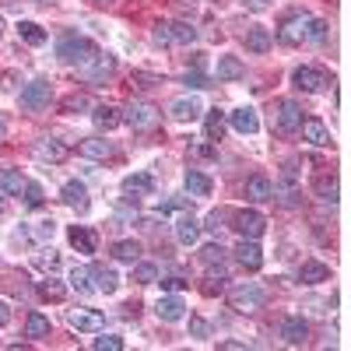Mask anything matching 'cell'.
Wrapping results in <instances>:
<instances>
[{
  "label": "cell",
  "instance_id": "cell-1",
  "mask_svg": "<svg viewBox=\"0 0 351 351\" xmlns=\"http://www.w3.org/2000/svg\"><path fill=\"white\" fill-rule=\"evenodd\" d=\"M123 120H127L134 130L148 134V130H155V127L162 123V109H158L155 102H144V99H137V102H130V106H127Z\"/></svg>",
  "mask_w": 351,
  "mask_h": 351
},
{
  "label": "cell",
  "instance_id": "cell-2",
  "mask_svg": "<svg viewBox=\"0 0 351 351\" xmlns=\"http://www.w3.org/2000/svg\"><path fill=\"white\" fill-rule=\"evenodd\" d=\"M263 302H267V291L260 285H239L228 291V306L236 313H256V309H263Z\"/></svg>",
  "mask_w": 351,
  "mask_h": 351
},
{
  "label": "cell",
  "instance_id": "cell-3",
  "mask_svg": "<svg viewBox=\"0 0 351 351\" xmlns=\"http://www.w3.org/2000/svg\"><path fill=\"white\" fill-rule=\"evenodd\" d=\"M99 53V46L92 39H81V36H67L60 46H56V56H60L64 64H84V60H92V56Z\"/></svg>",
  "mask_w": 351,
  "mask_h": 351
},
{
  "label": "cell",
  "instance_id": "cell-4",
  "mask_svg": "<svg viewBox=\"0 0 351 351\" xmlns=\"http://www.w3.org/2000/svg\"><path fill=\"white\" fill-rule=\"evenodd\" d=\"M49 102H53V84L46 77H36L32 84L21 88V106L28 112H43V109H49Z\"/></svg>",
  "mask_w": 351,
  "mask_h": 351
},
{
  "label": "cell",
  "instance_id": "cell-5",
  "mask_svg": "<svg viewBox=\"0 0 351 351\" xmlns=\"http://www.w3.org/2000/svg\"><path fill=\"white\" fill-rule=\"evenodd\" d=\"M309 25H313L309 14H291V18H285L281 28H278V43H285V46H302V43L309 39Z\"/></svg>",
  "mask_w": 351,
  "mask_h": 351
},
{
  "label": "cell",
  "instance_id": "cell-6",
  "mask_svg": "<svg viewBox=\"0 0 351 351\" xmlns=\"http://www.w3.org/2000/svg\"><path fill=\"white\" fill-rule=\"evenodd\" d=\"M291 84H295L299 92L316 95V92H324V88L330 84V74H327L324 67H313V64H306V67H299L295 74H291Z\"/></svg>",
  "mask_w": 351,
  "mask_h": 351
},
{
  "label": "cell",
  "instance_id": "cell-7",
  "mask_svg": "<svg viewBox=\"0 0 351 351\" xmlns=\"http://www.w3.org/2000/svg\"><path fill=\"white\" fill-rule=\"evenodd\" d=\"M232 228L239 232V239H260L263 232H267V218H263L260 211H236L232 215Z\"/></svg>",
  "mask_w": 351,
  "mask_h": 351
},
{
  "label": "cell",
  "instance_id": "cell-8",
  "mask_svg": "<svg viewBox=\"0 0 351 351\" xmlns=\"http://www.w3.org/2000/svg\"><path fill=\"white\" fill-rule=\"evenodd\" d=\"M67 324H71L77 334H102L106 319H102V313L81 306V309H67Z\"/></svg>",
  "mask_w": 351,
  "mask_h": 351
},
{
  "label": "cell",
  "instance_id": "cell-9",
  "mask_svg": "<svg viewBox=\"0 0 351 351\" xmlns=\"http://www.w3.org/2000/svg\"><path fill=\"white\" fill-rule=\"evenodd\" d=\"M77 71H81V77H88V81H106V77L116 71V60H112L109 53H95L92 60H84Z\"/></svg>",
  "mask_w": 351,
  "mask_h": 351
},
{
  "label": "cell",
  "instance_id": "cell-10",
  "mask_svg": "<svg viewBox=\"0 0 351 351\" xmlns=\"http://www.w3.org/2000/svg\"><path fill=\"white\" fill-rule=\"evenodd\" d=\"M302 127V106L299 102H278V134H295Z\"/></svg>",
  "mask_w": 351,
  "mask_h": 351
},
{
  "label": "cell",
  "instance_id": "cell-11",
  "mask_svg": "<svg viewBox=\"0 0 351 351\" xmlns=\"http://www.w3.org/2000/svg\"><path fill=\"white\" fill-rule=\"evenodd\" d=\"M123 193L130 200H141V197H152L155 193V176L152 172H134L123 180Z\"/></svg>",
  "mask_w": 351,
  "mask_h": 351
},
{
  "label": "cell",
  "instance_id": "cell-12",
  "mask_svg": "<svg viewBox=\"0 0 351 351\" xmlns=\"http://www.w3.org/2000/svg\"><path fill=\"white\" fill-rule=\"evenodd\" d=\"M232 253H236V260L243 263L246 271H260L263 267V250L256 246V239H239Z\"/></svg>",
  "mask_w": 351,
  "mask_h": 351
},
{
  "label": "cell",
  "instance_id": "cell-13",
  "mask_svg": "<svg viewBox=\"0 0 351 351\" xmlns=\"http://www.w3.org/2000/svg\"><path fill=\"white\" fill-rule=\"evenodd\" d=\"M77 155H81V158H92V162H106V158L116 155V148H112L109 141H102V137H84V141L77 144Z\"/></svg>",
  "mask_w": 351,
  "mask_h": 351
},
{
  "label": "cell",
  "instance_id": "cell-14",
  "mask_svg": "<svg viewBox=\"0 0 351 351\" xmlns=\"http://www.w3.org/2000/svg\"><path fill=\"white\" fill-rule=\"evenodd\" d=\"M200 112H204V106H200V99H176L172 106H169V116L176 123H193V120H200Z\"/></svg>",
  "mask_w": 351,
  "mask_h": 351
},
{
  "label": "cell",
  "instance_id": "cell-15",
  "mask_svg": "<svg viewBox=\"0 0 351 351\" xmlns=\"http://www.w3.org/2000/svg\"><path fill=\"white\" fill-rule=\"evenodd\" d=\"M281 341L291 344V348L306 344V341H309V324H306L302 316H288L285 324H281Z\"/></svg>",
  "mask_w": 351,
  "mask_h": 351
},
{
  "label": "cell",
  "instance_id": "cell-16",
  "mask_svg": "<svg viewBox=\"0 0 351 351\" xmlns=\"http://www.w3.org/2000/svg\"><path fill=\"white\" fill-rule=\"evenodd\" d=\"M155 313H158V319H165V324H180V319L186 316V306H183V299L176 295V291H169V295L158 299Z\"/></svg>",
  "mask_w": 351,
  "mask_h": 351
},
{
  "label": "cell",
  "instance_id": "cell-17",
  "mask_svg": "<svg viewBox=\"0 0 351 351\" xmlns=\"http://www.w3.org/2000/svg\"><path fill=\"white\" fill-rule=\"evenodd\" d=\"M60 200L67 204V208H74L77 215H84L88 208H92V200H88V190H84V183H77V180L64 183V190H60Z\"/></svg>",
  "mask_w": 351,
  "mask_h": 351
},
{
  "label": "cell",
  "instance_id": "cell-18",
  "mask_svg": "<svg viewBox=\"0 0 351 351\" xmlns=\"http://www.w3.org/2000/svg\"><path fill=\"white\" fill-rule=\"evenodd\" d=\"M32 155L39 158V162H64L67 158V148H64V144L60 141H53V137H43V141H36L32 144Z\"/></svg>",
  "mask_w": 351,
  "mask_h": 351
},
{
  "label": "cell",
  "instance_id": "cell-19",
  "mask_svg": "<svg viewBox=\"0 0 351 351\" xmlns=\"http://www.w3.org/2000/svg\"><path fill=\"white\" fill-rule=\"evenodd\" d=\"M92 123H95V130L109 134V130H116V127L123 123V112L116 109V106H95L92 109Z\"/></svg>",
  "mask_w": 351,
  "mask_h": 351
},
{
  "label": "cell",
  "instance_id": "cell-20",
  "mask_svg": "<svg viewBox=\"0 0 351 351\" xmlns=\"http://www.w3.org/2000/svg\"><path fill=\"white\" fill-rule=\"evenodd\" d=\"M228 123H232V130H236V134H256L260 130V116H256V109L243 106L236 112H228Z\"/></svg>",
  "mask_w": 351,
  "mask_h": 351
},
{
  "label": "cell",
  "instance_id": "cell-21",
  "mask_svg": "<svg viewBox=\"0 0 351 351\" xmlns=\"http://www.w3.org/2000/svg\"><path fill=\"white\" fill-rule=\"evenodd\" d=\"M246 200H253V204L274 200V183L267 180V176H250L246 180Z\"/></svg>",
  "mask_w": 351,
  "mask_h": 351
},
{
  "label": "cell",
  "instance_id": "cell-22",
  "mask_svg": "<svg viewBox=\"0 0 351 351\" xmlns=\"http://www.w3.org/2000/svg\"><path fill=\"white\" fill-rule=\"evenodd\" d=\"M176 239H180L183 246H193L200 239V221L193 215H180L176 218Z\"/></svg>",
  "mask_w": 351,
  "mask_h": 351
},
{
  "label": "cell",
  "instance_id": "cell-23",
  "mask_svg": "<svg viewBox=\"0 0 351 351\" xmlns=\"http://www.w3.org/2000/svg\"><path fill=\"white\" fill-rule=\"evenodd\" d=\"M92 285H95V291H102V295H112V291L120 288V274H116L112 267H92Z\"/></svg>",
  "mask_w": 351,
  "mask_h": 351
},
{
  "label": "cell",
  "instance_id": "cell-24",
  "mask_svg": "<svg viewBox=\"0 0 351 351\" xmlns=\"http://www.w3.org/2000/svg\"><path fill=\"white\" fill-rule=\"evenodd\" d=\"M330 278V267L327 263H319V260H306L302 267H299V281L302 285H319V281H327Z\"/></svg>",
  "mask_w": 351,
  "mask_h": 351
},
{
  "label": "cell",
  "instance_id": "cell-25",
  "mask_svg": "<svg viewBox=\"0 0 351 351\" xmlns=\"http://www.w3.org/2000/svg\"><path fill=\"white\" fill-rule=\"evenodd\" d=\"M299 130L306 134V141L313 144V148H327V144H330V130L319 123V120H302Z\"/></svg>",
  "mask_w": 351,
  "mask_h": 351
},
{
  "label": "cell",
  "instance_id": "cell-26",
  "mask_svg": "<svg viewBox=\"0 0 351 351\" xmlns=\"http://www.w3.org/2000/svg\"><path fill=\"white\" fill-rule=\"evenodd\" d=\"M67 239H71V246H74L77 253H95V236H92L84 225H71V228H67Z\"/></svg>",
  "mask_w": 351,
  "mask_h": 351
},
{
  "label": "cell",
  "instance_id": "cell-27",
  "mask_svg": "<svg viewBox=\"0 0 351 351\" xmlns=\"http://www.w3.org/2000/svg\"><path fill=\"white\" fill-rule=\"evenodd\" d=\"M246 77V67L239 56H221L218 60V81H243Z\"/></svg>",
  "mask_w": 351,
  "mask_h": 351
},
{
  "label": "cell",
  "instance_id": "cell-28",
  "mask_svg": "<svg viewBox=\"0 0 351 351\" xmlns=\"http://www.w3.org/2000/svg\"><path fill=\"white\" fill-rule=\"evenodd\" d=\"M271 46H274V36L267 32V28L256 25V28H250V32H246V49L250 53H267Z\"/></svg>",
  "mask_w": 351,
  "mask_h": 351
},
{
  "label": "cell",
  "instance_id": "cell-29",
  "mask_svg": "<svg viewBox=\"0 0 351 351\" xmlns=\"http://www.w3.org/2000/svg\"><path fill=\"white\" fill-rule=\"evenodd\" d=\"M211 186H215L211 176H204V172H197V169L186 172V193H190V197H208Z\"/></svg>",
  "mask_w": 351,
  "mask_h": 351
},
{
  "label": "cell",
  "instance_id": "cell-30",
  "mask_svg": "<svg viewBox=\"0 0 351 351\" xmlns=\"http://www.w3.org/2000/svg\"><path fill=\"white\" fill-rule=\"evenodd\" d=\"M25 337H32V341L49 337V319H46L43 313H28V316H25Z\"/></svg>",
  "mask_w": 351,
  "mask_h": 351
},
{
  "label": "cell",
  "instance_id": "cell-31",
  "mask_svg": "<svg viewBox=\"0 0 351 351\" xmlns=\"http://www.w3.org/2000/svg\"><path fill=\"white\" fill-rule=\"evenodd\" d=\"M25 190V176L18 169H0V193H18Z\"/></svg>",
  "mask_w": 351,
  "mask_h": 351
},
{
  "label": "cell",
  "instance_id": "cell-32",
  "mask_svg": "<svg viewBox=\"0 0 351 351\" xmlns=\"http://www.w3.org/2000/svg\"><path fill=\"white\" fill-rule=\"evenodd\" d=\"M316 197L324 200V204H334V200H337V176H334V172H324V176L316 180Z\"/></svg>",
  "mask_w": 351,
  "mask_h": 351
},
{
  "label": "cell",
  "instance_id": "cell-33",
  "mask_svg": "<svg viewBox=\"0 0 351 351\" xmlns=\"http://www.w3.org/2000/svg\"><path fill=\"white\" fill-rule=\"evenodd\" d=\"M18 36H21V43H28V46H43V43H46L43 25H36V21H18Z\"/></svg>",
  "mask_w": 351,
  "mask_h": 351
},
{
  "label": "cell",
  "instance_id": "cell-34",
  "mask_svg": "<svg viewBox=\"0 0 351 351\" xmlns=\"http://www.w3.org/2000/svg\"><path fill=\"white\" fill-rule=\"evenodd\" d=\"M169 36H172V43L190 46V43L197 39V28H193L190 21H169Z\"/></svg>",
  "mask_w": 351,
  "mask_h": 351
},
{
  "label": "cell",
  "instance_id": "cell-35",
  "mask_svg": "<svg viewBox=\"0 0 351 351\" xmlns=\"http://www.w3.org/2000/svg\"><path fill=\"white\" fill-rule=\"evenodd\" d=\"M36 288H39V295H43L46 302H64V295H67V288H64L60 281H56L53 274H49L46 281H39Z\"/></svg>",
  "mask_w": 351,
  "mask_h": 351
},
{
  "label": "cell",
  "instance_id": "cell-36",
  "mask_svg": "<svg viewBox=\"0 0 351 351\" xmlns=\"http://www.w3.org/2000/svg\"><path fill=\"white\" fill-rule=\"evenodd\" d=\"M112 256L123 260V263H134V260H141V243L137 239H120L112 246Z\"/></svg>",
  "mask_w": 351,
  "mask_h": 351
},
{
  "label": "cell",
  "instance_id": "cell-37",
  "mask_svg": "<svg viewBox=\"0 0 351 351\" xmlns=\"http://www.w3.org/2000/svg\"><path fill=\"white\" fill-rule=\"evenodd\" d=\"M71 288H77L81 295L95 291V285H92V267H74V271H71Z\"/></svg>",
  "mask_w": 351,
  "mask_h": 351
},
{
  "label": "cell",
  "instance_id": "cell-38",
  "mask_svg": "<svg viewBox=\"0 0 351 351\" xmlns=\"http://www.w3.org/2000/svg\"><path fill=\"white\" fill-rule=\"evenodd\" d=\"M200 260L208 263V267H221V263H225V246L221 243H208L200 250Z\"/></svg>",
  "mask_w": 351,
  "mask_h": 351
},
{
  "label": "cell",
  "instance_id": "cell-39",
  "mask_svg": "<svg viewBox=\"0 0 351 351\" xmlns=\"http://www.w3.org/2000/svg\"><path fill=\"white\" fill-rule=\"evenodd\" d=\"M225 271H218V274H211L208 281H204L200 285V291H204V295H208V299H215V295H221V291H225Z\"/></svg>",
  "mask_w": 351,
  "mask_h": 351
},
{
  "label": "cell",
  "instance_id": "cell-40",
  "mask_svg": "<svg viewBox=\"0 0 351 351\" xmlns=\"http://www.w3.org/2000/svg\"><path fill=\"white\" fill-rule=\"evenodd\" d=\"M134 281L137 285H155L158 281V267H155V263H137V267H134Z\"/></svg>",
  "mask_w": 351,
  "mask_h": 351
},
{
  "label": "cell",
  "instance_id": "cell-41",
  "mask_svg": "<svg viewBox=\"0 0 351 351\" xmlns=\"http://www.w3.org/2000/svg\"><path fill=\"white\" fill-rule=\"evenodd\" d=\"M25 208H39V204H43V186L39 183H32V180H25Z\"/></svg>",
  "mask_w": 351,
  "mask_h": 351
},
{
  "label": "cell",
  "instance_id": "cell-42",
  "mask_svg": "<svg viewBox=\"0 0 351 351\" xmlns=\"http://www.w3.org/2000/svg\"><path fill=\"white\" fill-rule=\"evenodd\" d=\"M53 232H56V225L53 221H39V225H32L25 232L28 239H36V243H43V239H53Z\"/></svg>",
  "mask_w": 351,
  "mask_h": 351
},
{
  "label": "cell",
  "instance_id": "cell-43",
  "mask_svg": "<svg viewBox=\"0 0 351 351\" xmlns=\"http://www.w3.org/2000/svg\"><path fill=\"white\" fill-rule=\"evenodd\" d=\"M221 134H225V116L215 109V112L208 116V141H221Z\"/></svg>",
  "mask_w": 351,
  "mask_h": 351
},
{
  "label": "cell",
  "instance_id": "cell-44",
  "mask_svg": "<svg viewBox=\"0 0 351 351\" xmlns=\"http://www.w3.org/2000/svg\"><path fill=\"white\" fill-rule=\"evenodd\" d=\"M92 348H95V351H123V337L106 334V337H95V341H92Z\"/></svg>",
  "mask_w": 351,
  "mask_h": 351
},
{
  "label": "cell",
  "instance_id": "cell-45",
  "mask_svg": "<svg viewBox=\"0 0 351 351\" xmlns=\"http://www.w3.org/2000/svg\"><path fill=\"white\" fill-rule=\"evenodd\" d=\"M36 263H39L43 271H56V267H60V253H53V250H43V253L36 256Z\"/></svg>",
  "mask_w": 351,
  "mask_h": 351
},
{
  "label": "cell",
  "instance_id": "cell-46",
  "mask_svg": "<svg viewBox=\"0 0 351 351\" xmlns=\"http://www.w3.org/2000/svg\"><path fill=\"white\" fill-rule=\"evenodd\" d=\"M64 109L67 112H81V109H95V106H92L88 95H71V99H64Z\"/></svg>",
  "mask_w": 351,
  "mask_h": 351
},
{
  "label": "cell",
  "instance_id": "cell-47",
  "mask_svg": "<svg viewBox=\"0 0 351 351\" xmlns=\"http://www.w3.org/2000/svg\"><path fill=\"white\" fill-rule=\"evenodd\" d=\"M324 39H327V21L313 18V25H309V39H306V43H324Z\"/></svg>",
  "mask_w": 351,
  "mask_h": 351
},
{
  "label": "cell",
  "instance_id": "cell-48",
  "mask_svg": "<svg viewBox=\"0 0 351 351\" xmlns=\"http://www.w3.org/2000/svg\"><path fill=\"white\" fill-rule=\"evenodd\" d=\"M152 39H155L158 46H172V36H169V21H158V25L152 28Z\"/></svg>",
  "mask_w": 351,
  "mask_h": 351
},
{
  "label": "cell",
  "instance_id": "cell-49",
  "mask_svg": "<svg viewBox=\"0 0 351 351\" xmlns=\"http://www.w3.org/2000/svg\"><path fill=\"white\" fill-rule=\"evenodd\" d=\"M134 81H141V88H155V84H165L158 74H148V71H134V77H130V84Z\"/></svg>",
  "mask_w": 351,
  "mask_h": 351
},
{
  "label": "cell",
  "instance_id": "cell-50",
  "mask_svg": "<svg viewBox=\"0 0 351 351\" xmlns=\"http://www.w3.org/2000/svg\"><path fill=\"white\" fill-rule=\"evenodd\" d=\"M190 334L204 341V337L211 334V327H208V319H200V316H190Z\"/></svg>",
  "mask_w": 351,
  "mask_h": 351
},
{
  "label": "cell",
  "instance_id": "cell-51",
  "mask_svg": "<svg viewBox=\"0 0 351 351\" xmlns=\"http://www.w3.org/2000/svg\"><path fill=\"white\" fill-rule=\"evenodd\" d=\"M183 84H186V88H208V74H200V71H186V74H183Z\"/></svg>",
  "mask_w": 351,
  "mask_h": 351
},
{
  "label": "cell",
  "instance_id": "cell-52",
  "mask_svg": "<svg viewBox=\"0 0 351 351\" xmlns=\"http://www.w3.org/2000/svg\"><path fill=\"white\" fill-rule=\"evenodd\" d=\"M186 281L183 278H162V291H183Z\"/></svg>",
  "mask_w": 351,
  "mask_h": 351
},
{
  "label": "cell",
  "instance_id": "cell-53",
  "mask_svg": "<svg viewBox=\"0 0 351 351\" xmlns=\"http://www.w3.org/2000/svg\"><path fill=\"white\" fill-rule=\"evenodd\" d=\"M218 348H221V351H246L243 341H218Z\"/></svg>",
  "mask_w": 351,
  "mask_h": 351
},
{
  "label": "cell",
  "instance_id": "cell-54",
  "mask_svg": "<svg viewBox=\"0 0 351 351\" xmlns=\"http://www.w3.org/2000/svg\"><path fill=\"white\" fill-rule=\"evenodd\" d=\"M8 324H11V306L0 299V327H8Z\"/></svg>",
  "mask_w": 351,
  "mask_h": 351
},
{
  "label": "cell",
  "instance_id": "cell-55",
  "mask_svg": "<svg viewBox=\"0 0 351 351\" xmlns=\"http://www.w3.org/2000/svg\"><path fill=\"white\" fill-rule=\"evenodd\" d=\"M193 155H200V158H211V155H215V148H211V144H200V148H193Z\"/></svg>",
  "mask_w": 351,
  "mask_h": 351
},
{
  "label": "cell",
  "instance_id": "cell-56",
  "mask_svg": "<svg viewBox=\"0 0 351 351\" xmlns=\"http://www.w3.org/2000/svg\"><path fill=\"white\" fill-rule=\"evenodd\" d=\"M267 4H271V0H246V8H250V11H263Z\"/></svg>",
  "mask_w": 351,
  "mask_h": 351
},
{
  "label": "cell",
  "instance_id": "cell-57",
  "mask_svg": "<svg viewBox=\"0 0 351 351\" xmlns=\"http://www.w3.org/2000/svg\"><path fill=\"white\" fill-rule=\"evenodd\" d=\"M8 32V21H4V14H0V36H4Z\"/></svg>",
  "mask_w": 351,
  "mask_h": 351
},
{
  "label": "cell",
  "instance_id": "cell-58",
  "mask_svg": "<svg viewBox=\"0 0 351 351\" xmlns=\"http://www.w3.org/2000/svg\"><path fill=\"white\" fill-rule=\"evenodd\" d=\"M8 137V127H4V120H0V141H4Z\"/></svg>",
  "mask_w": 351,
  "mask_h": 351
},
{
  "label": "cell",
  "instance_id": "cell-59",
  "mask_svg": "<svg viewBox=\"0 0 351 351\" xmlns=\"http://www.w3.org/2000/svg\"><path fill=\"white\" fill-rule=\"evenodd\" d=\"M4 208H8V200H4V193H0V215H4Z\"/></svg>",
  "mask_w": 351,
  "mask_h": 351
},
{
  "label": "cell",
  "instance_id": "cell-60",
  "mask_svg": "<svg viewBox=\"0 0 351 351\" xmlns=\"http://www.w3.org/2000/svg\"><path fill=\"white\" fill-rule=\"evenodd\" d=\"M95 4H112V0H95Z\"/></svg>",
  "mask_w": 351,
  "mask_h": 351
},
{
  "label": "cell",
  "instance_id": "cell-61",
  "mask_svg": "<svg viewBox=\"0 0 351 351\" xmlns=\"http://www.w3.org/2000/svg\"><path fill=\"white\" fill-rule=\"evenodd\" d=\"M39 4H49V0H39Z\"/></svg>",
  "mask_w": 351,
  "mask_h": 351
}]
</instances>
